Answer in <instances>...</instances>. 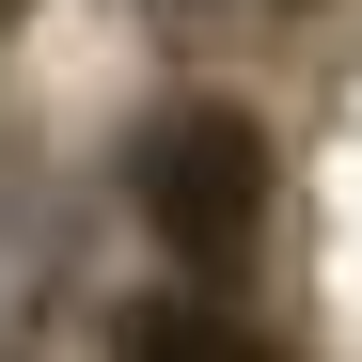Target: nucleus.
Returning <instances> with one entry per match:
<instances>
[{"mask_svg": "<svg viewBox=\"0 0 362 362\" xmlns=\"http://www.w3.org/2000/svg\"><path fill=\"white\" fill-rule=\"evenodd\" d=\"M127 205H142V236H158L189 284H236V268H252V221H268V127H252L236 95L158 110L142 158H127Z\"/></svg>", "mask_w": 362, "mask_h": 362, "instance_id": "f257e3e1", "label": "nucleus"}, {"mask_svg": "<svg viewBox=\"0 0 362 362\" xmlns=\"http://www.w3.org/2000/svg\"><path fill=\"white\" fill-rule=\"evenodd\" d=\"M127 362H284V346L236 331L221 299H142V315H127Z\"/></svg>", "mask_w": 362, "mask_h": 362, "instance_id": "f03ea898", "label": "nucleus"}, {"mask_svg": "<svg viewBox=\"0 0 362 362\" xmlns=\"http://www.w3.org/2000/svg\"><path fill=\"white\" fill-rule=\"evenodd\" d=\"M0 16H32V0H0Z\"/></svg>", "mask_w": 362, "mask_h": 362, "instance_id": "7ed1b4c3", "label": "nucleus"}]
</instances>
